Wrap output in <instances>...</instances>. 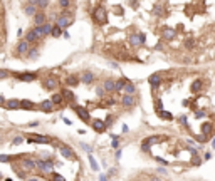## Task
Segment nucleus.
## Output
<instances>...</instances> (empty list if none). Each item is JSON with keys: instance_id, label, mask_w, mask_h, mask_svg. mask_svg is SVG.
<instances>
[{"instance_id": "nucleus-1", "label": "nucleus", "mask_w": 215, "mask_h": 181, "mask_svg": "<svg viewBox=\"0 0 215 181\" xmlns=\"http://www.w3.org/2000/svg\"><path fill=\"white\" fill-rule=\"evenodd\" d=\"M106 17H108V14H106L104 7H98V9L93 12V20H94L96 24H99V25L106 22Z\"/></svg>"}, {"instance_id": "nucleus-2", "label": "nucleus", "mask_w": 215, "mask_h": 181, "mask_svg": "<svg viewBox=\"0 0 215 181\" xmlns=\"http://www.w3.org/2000/svg\"><path fill=\"white\" fill-rule=\"evenodd\" d=\"M56 24L61 25L62 29H67V27L72 24V15L67 14V12H64V14H61V15L57 17V22H56Z\"/></svg>"}, {"instance_id": "nucleus-3", "label": "nucleus", "mask_w": 215, "mask_h": 181, "mask_svg": "<svg viewBox=\"0 0 215 181\" xmlns=\"http://www.w3.org/2000/svg\"><path fill=\"white\" fill-rule=\"evenodd\" d=\"M37 168L44 173H51L54 169V161L52 159H39L37 161Z\"/></svg>"}, {"instance_id": "nucleus-4", "label": "nucleus", "mask_w": 215, "mask_h": 181, "mask_svg": "<svg viewBox=\"0 0 215 181\" xmlns=\"http://www.w3.org/2000/svg\"><path fill=\"white\" fill-rule=\"evenodd\" d=\"M27 141H29V143H42V144H51V143H52V138H49V136L30 134V136H27Z\"/></svg>"}, {"instance_id": "nucleus-5", "label": "nucleus", "mask_w": 215, "mask_h": 181, "mask_svg": "<svg viewBox=\"0 0 215 181\" xmlns=\"http://www.w3.org/2000/svg\"><path fill=\"white\" fill-rule=\"evenodd\" d=\"M163 139H166V136H151V138H146L143 141V151H148L151 144H156V143H160Z\"/></svg>"}, {"instance_id": "nucleus-6", "label": "nucleus", "mask_w": 215, "mask_h": 181, "mask_svg": "<svg viewBox=\"0 0 215 181\" xmlns=\"http://www.w3.org/2000/svg\"><path fill=\"white\" fill-rule=\"evenodd\" d=\"M72 109L76 111V114L79 116V119H83L84 123H89L91 116H89V111H88V109L81 107V106H76V104H72Z\"/></svg>"}, {"instance_id": "nucleus-7", "label": "nucleus", "mask_w": 215, "mask_h": 181, "mask_svg": "<svg viewBox=\"0 0 215 181\" xmlns=\"http://www.w3.org/2000/svg\"><path fill=\"white\" fill-rule=\"evenodd\" d=\"M30 50V42H27V40H22L17 44V49L15 52L19 54V56H24V54H27V52Z\"/></svg>"}, {"instance_id": "nucleus-8", "label": "nucleus", "mask_w": 215, "mask_h": 181, "mask_svg": "<svg viewBox=\"0 0 215 181\" xmlns=\"http://www.w3.org/2000/svg\"><path fill=\"white\" fill-rule=\"evenodd\" d=\"M121 106L123 107H133L135 106V96L133 94H125L121 97Z\"/></svg>"}, {"instance_id": "nucleus-9", "label": "nucleus", "mask_w": 215, "mask_h": 181, "mask_svg": "<svg viewBox=\"0 0 215 181\" xmlns=\"http://www.w3.org/2000/svg\"><path fill=\"white\" fill-rule=\"evenodd\" d=\"M54 106H56V104H54L51 99H46V101H42V102L39 104L41 111H44V112H52V111H54Z\"/></svg>"}, {"instance_id": "nucleus-10", "label": "nucleus", "mask_w": 215, "mask_h": 181, "mask_svg": "<svg viewBox=\"0 0 215 181\" xmlns=\"http://www.w3.org/2000/svg\"><path fill=\"white\" fill-rule=\"evenodd\" d=\"M46 22H47V17H46L44 10H39L35 15H34V24H35V25H44Z\"/></svg>"}, {"instance_id": "nucleus-11", "label": "nucleus", "mask_w": 215, "mask_h": 181, "mask_svg": "<svg viewBox=\"0 0 215 181\" xmlns=\"http://www.w3.org/2000/svg\"><path fill=\"white\" fill-rule=\"evenodd\" d=\"M148 84H151L153 89L160 87V84H161V76H160V74H151V76L148 77Z\"/></svg>"}, {"instance_id": "nucleus-12", "label": "nucleus", "mask_w": 215, "mask_h": 181, "mask_svg": "<svg viewBox=\"0 0 215 181\" xmlns=\"http://www.w3.org/2000/svg\"><path fill=\"white\" fill-rule=\"evenodd\" d=\"M19 81H24V82H32V81H35L37 79V74H29V72H24V74H17L15 76Z\"/></svg>"}, {"instance_id": "nucleus-13", "label": "nucleus", "mask_w": 215, "mask_h": 181, "mask_svg": "<svg viewBox=\"0 0 215 181\" xmlns=\"http://www.w3.org/2000/svg\"><path fill=\"white\" fill-rule=\"evenodd\" d=\"M91 126H93V129H94L96 133H103V131H104L106 128H108V126H106V123H103L101 119H94Z\"/></svg>"}, {"instance_id": "nucleus-14", "label": "nucleus", "mask_w": 215, "mask_h": 181, "mask_svg": "<svg viewBox=\"0 0 215 181\" xmlns=\"http://www.w3.org/2000/svg\"><path fill=\"white\" fill-rule=\"evenodd\" d=\"M22 166H24V169H32V168H35V166H37V161L30 159V158H25V156H22Z\"/></svg>"}, {"instance_id": "nucleus-15", "label": "nucleus", "mask_w": 215, "mask_h": 181, "mask_svg": "<svg viewBox=\"0 0 215 181\" xmlns=\"http://www.w3.org/2000/svg\"><path fill=\"white\" fill-rule=\"evenodd\" d=\"M4 107L10 109V111H17V109H20V101H19V99H10V101H7L5 102Z\"/></svg>"}, {"instance_id": "nucleus-16", "label": "nucleus", "mask_w": 215, "mask_h": 181, "mask_svg": "<svg viewBox=\"0 0 215 181\" xmlns=\"http://www.w3.org/2000/svg\"><path fill=\"white\" fill-rule=\"evenodd\" d=\"M175 35H177V32L173 30V29H163L161 30V37L165 39V40H172V39H175Z\"/></svg>"}, {"instance_id": "nucleus-17", "label": "nucleus", "mask_w": 215, "mask_h": 181, "mask_svg": "<svg viewBox=\"0 0 215 181\" xmlns=\"http://www.w3.org/2000/svg\"><path fill=\"white\" fill-rule=\"evenodd\" d=\"M130 42H131L133 45H141V44H145V34H135L130 39Z\"/></svg>"}, {"instance_id": "nucleus-18", "label": "nucleus", "mask_w": 215, "mask_h": 181, "mask_svg": "<svg viewBox=\"0 0 215 181\" xmlns=\"http://www.w3.org/2000/svg\"><path fill=\"white\" fill-rule=\"evenodd\" d=\"M93 81H94V74L91 72V71L83 72V76H81V82H83V84H91Z\"/></svg>"}, {"instance_id": "nucleus-19", "label": "nucleus", "mask_w": 215, "mask_h": 181, "mask_svg": "<svg viewBox=\"0 0 215 181\" xmlns=\"http://www.w3.org/2000/svg\"><path fill=\"white\" fill-rule=\"evenodd\" d=\"M57 86H59V81L56 77H49L47 81H46V84H44V87L49 89V91H54Z\"/></svg>"}, {"instance_id": "nucleus-20", "label": "nucleus", "mask_w": 215, "mask_h": 181, "mask_svg": "<svg viewBox=\"0 0 215 181\" xmlns=\"http://www.w3.org/2000/svg\"><path fill=\"white\" fill-rule=\"evenodd\" d=\"M25 40H27V42H30V44H34V42H39L41 39H39V35L35 34V30L32 29V30H27V34H25Z\"/></svg>"}, {"instance_id": "nucleus-21", "label": "nucleus", "mask_w": 215, "mask_h": 181, "mask_svg": "<svg viewBox=\"0 0 215 181\" xmlns=\"http://www.w3.org/2000/svg\"><path fill=\"white\" fill-rule=\"evenodd\" d=\"M103 87L106 89V92H113V91H116V81H113V79H106L104 84H103Z\"/></svg>"}, {"instance_id": "nucleus-22", "label": "nucleus", "mask_w": 215, "mask_h": 181, "mask_svg": "<svg viewBox=\"0 0 215 181\" xmlns=\"http://www.w3.org/2000/svg\"><path fill=\"white\" fill-rule=\"evenodd\" d=\"M61 154H62L64 158H67V159H74V153L69 146H62V148H61Z\"/></svg>"}, {"instance_id": "nucleus-23", "label": "nucleus", "mask_w": 215, "mask_h": 181, "mask_svg": "<svg viewBox=\"0 0 215 181\" xmlns=\"http://www.w3.org/2000/svg\"><path fill=\"white\" fill-rule=\"evenodd\" d=\"M35 107V104L32 102V101H27V99H22L20 101V109L22 111H30V109Z\"/></svg>"}, {"instance_id": "nucleus-24", "label": "nucleus", "mask_w": 215, "mask_h": 181, "mask_svg": "<svg viewBox=\"0 0 215 181\" xmlns=\"http://www.w3.org/2000/svg\"><path fill=\"white\" fill-rule=\"evenodd\" d=\"M200 131L203 133V134H212V131H214V124L212 123H203V124L200 126Z\"/></svg>"}, {"instance_id": "nucleus-25", "label": "nucleus", "mask_w": 215, "mask_h": 181, "mask_svg": "<svg viewBox=\"0 0 215 181\" xmlns=\"http://www.w3.org/2000/svg\"><path fill=\"white\" fill-rule=\"evenodd\" d=\"M79 82H81V79H79L77 76H67V79H66V84H67L69 87H74V86H77Z\"/></svg>"}, {"instance_id": "nucleus-26", "label": "nucleus", "mask_w": 215, "mask_h": 181, "mask_svg": "<svg viewBox=\"0 0 215 181\" xmlns=\"http://www.w3.org/2000/svg\"><path fill=\"white\" fill-rule=\"evenodd\" d=\"M37 9H39V7H35V5H30V4H27V7H25V9H24V12H25L27 15H35L37 12H39V10H37Z\"/></svg>"}, {"instance_id": "nucleus-27", "label": "nucleus", "mask_w": 215, "mask_h": 181, "mask_svg": "<svg viewBox=\"0 0 215 181\" xmlns=\"http://www.w3.org/2000/svg\"><path fill=\"white\" fill-rule=\"evenodd\" d=\"M126 84H128V81H126V79H118V81H116V91H118V92H121V91L126 87Z\"/></svg>"}, {"instance_id": "nucleus-28", "label": "nucleus", "mask_w": 215, "mask_h": 181, "mask_svg": "<svg viewBox=\"0 0 215 181\" xmlns=\"http://www.w3.org/2000/svg\"><path fill=\"white\" fill-rule=\"evenodd\" d=\"M52 29H54V25H52V24H49V22H46V24L42 25L44 35H51V34H52Z\"/></svg>"}, {"instance_id": "nucleus-29", "label": "nucleus", "mask_w": 215, "mask_h": 181, "mask_svg": "<svg viewBox=\"0 0 215 181\" xmlns=\"http://www.w3.org/2000/svg\"><path fill=\"white\" fill-rule=\"evenodd\" d=\"M64 34V29L61 25H57V24H56V25H54V29H52V34H51V35L52 37H59V35H62Z\"/></svg>"}, {"instance_id": "nucleus-30", "label": "nucleus", "mask_w": 215, "mask_h": 181, "mask_svg": "<svg viewBox=\"0 0 215 181\" xmlns=\"http://www.w3.org/2000/svg\"><path fill=\"white\" fill-rule=\"evenodd\" d=\"M37 56H39V49H37V47H34V49H30V50L27 52V57H29V59H32V61H34V59H37Z\"/></svg>"}, {"instance_id": "nucleus-31", "label": "nucleus", "mask_w": 215, "mask_h": 181, "mask_svg": "<svg viewBox=\"0 0 215 181\" xmlns=\"http://www.w3.org/2000/svg\"><path fill=\"white\" fill-rule=\"evenodd\" d=\"M51 101H52L54 104H62V101H64V94H54Z\"/></svg>"}, {"instance_id": "nucleus-32", "label": "nucleus", "mask_w": 215, "mask_h": 181, "mask_svg": "<svg viewBox=\"0 0 215 181\" xmlns=\"http://www.w3.org/2000/svg\"><path fill=\"white\" fill-rule=\"evenodd\" d=\"M62 94H64V99H66V101H69V102H74V99H76V97H74V94L71 92V91H67V89H66Z\"/></svg>"}, {"instance_id": "nucleus-33", "label": "nucleus", "mask_w": 215, "mask_h": 181, "mask_svg": "<svg viewBox=\"0 0 215 181\" xmlns=\"http://www.w3.org/2000/svg\"><path fill=\"white\" fill-rule=\"evenodd\" d=\"M200 87H202V81H195V82L192 84V87H190V89H192V92H198Z\"/></svg>"}, {"instance_id": "nucleus-34", "label": "nucleus", "mask_w": 215, "mask_h": 181, "mask_svg": "<svg viewBox=\"0 0 215 181\" xmlns=\"http://www.w3.org/2000/svg\"><path fill=\"white\" fill-rule=\"evenodd\" d=\"M89 163H91V168H93L94 171H99V166H98V163H96V159L93 158V154H91V153H89Z\"/></svg>"}, {"instance_id": "nucleus-35", "label": "nucleus", "mask_w": 215, "mask_h": 181, "mask_svg": "<svg viewBox=\"0 0 215 181\" xmlns=\"http://www.w3.org/2000/svg\"><path fill=\"white\" fill-rule=\"evenodd\" d=\"M125 91H126V92H128V94H133V92H136V86H133L131 82H128V84H126V87H125Z\"/></svg>"}, {"instance_id": "nucleus-36", "label": "nucleus", "mask_w": 215, "mask_h": 181, "mask_svg": "<svg viewBox=\"0 0 215 181\" xmlns=\"http://www.w3.org/2000/svg\"><path fill=\"white\" fill-rule=\"evenodd\" d=\"M47 5H49V0H39V4H37L39 10H44V9H47Z\"/></svg>"}, {"instance_id": "nucleus-37", "label": "nucleus", "mask_w": 215, "mask_h": 181, "mask_svg": "<svg viewBox=\"0 0 215 181\" xmlns=\"http://www.w3.org/2000/svg\"><path fill=\"white\" fill-rule=\"evenodd\" d=\"M158 116H160V118H163V119H168V121H170V119H173V116H172V114H170V112H165V111H160V112H158Z\"/></svg>"}, {"instance_id": "nucleus-38", "label": "nucleus", "mask_w": 215, "mask_h": 181, "mask_svg": "<svg viewBox=\"0 0 215 181\" xmlns=\"http://www.w3.org/2000/svg\"><path fill=\"white\" fill-rule=\"evenodd\" d=\"M59 5L62 7V9H67L71 5V0H59Z\"/></svg>"}, {"instance_id": "nucleus-39", "label": "nucleus", "mask_w": 215, "mask_h": 181, "mask_svg": "<svg viewBox=\"0 0 215 181\" xmlns=\"http://www.w3.org/2000/svg\"><path fill=\"white\" fill-rule=\"evenodd\" d=\"M197 141H198V143H207V134L202 133L200 136H197Z\"/></svg>"}, {"instance_id": "nucleus-40", "label": "nucleus", "mask_w": 215, "mask_h": 181, "mask_svg": "<svg viewBox=\"0 0 215 181\" xmlns=\"http://www.w3.org/2000/svg\"><path fill=\"white\" fill-rule=\"evenodd\" d=\"M52 181H66V180H64V178H62L61 175H57V173H54V175H52Z\"/></svg>"}, {"instance_id": "nucleus-41", "label": "nucleus", "mask_w": 215, "mask_h": 181, "mask_svg": "<svg viewBox=\"0 0 215 181\" xmlns=\"http://www.w3.org/2000/svg\"><path fill=\"white\" fill-rule=\"evenodd\" d=\"M81 148H83L84 151H88V153H91V151H93V148H91L89 144H86V143H81Z\"/></svg>"}, {"instance_id": "nucleus-42", "label": "nucleus", "mask_w": 215, "mask_h": 181, "mask_svg": "<svg viewBox=\"0 0 215 181\" xmlns=\"http://www.w3.org/2000/svg\"><path fill=\"white\" fill-rule=\"evenodd\" d=\"M22 143H24V139H22V138H20V136H17V138H15V139H14V144H15V146H19V144H22Z\"/></svg>"}, {"instance_id": "nucleus-43", "label": "nucleus", "mask_w": 215, "mask_h": 181, "mask_svg": "<svg viewBox=\"0 0 215 181\" xmlns=\"http://www.w3.org/2000/svg\"><path fill=\"white\" fill-rule=\"evenodd\" d=\"M185 47H188V49H193V40H192V39H188V40L185 42Z\"/></svg>"}, {"instance_id": "nucleus-44", "label": "nucleus", "mask_w": 215, "mask_h": 181, "mask_svg": "<svg viewBox=\"0 0 215 181\" xmlns=\"http://www.w3.org/2000/svg\"><path fill=\"white\" fill-rule=\"evenodd\" d=\"M104 91H106L104 87H98V89H96V92H98V96H99V97H101V96H104Z\"/></svg>"}, {"instance_id": "nucleus-45", "label": "nucleus", "mask_w": 215, "mask_h": 181, "mask_svg": "<svg viewBox=\"0 0 215 181\" xmlns=\"http://www.w3.org/2000/svg\"><path fill=\"white\" fill-rule=\"evenodd\" d=\"M113 119H114L113 116H108V118H106V121H104V123H106V126H108V128L111 126V123H113Z\"/></svg>"}, {"instance_id": "nucleus-46", "label": "nucleus", "mask_w": 215, "mask_h": 181, "mask_svg": "<svg viewBox=\"0 0 215 181\" xmlns=\"http://www.w3.org/2000/svg\"><path fill=\"white\" fill-rule=\"evenodd\" d=\"M192 163H193L195 166H198V164H202V159H200V158H197V156H195V158H193V161H192Z\"/></svg>"}, {"instance_id": "nucleus-47", "label": "nucleus", "mask_w": 215, "mask_h": 181, "mask_svg": "<svg viewBox=\"0 0 215 181\" xmlns=\"http://www.w3.org/2000/svg\"><path fill=\"white\" fill-rule=\"evenodd\" d=\"M156 111L160 112V111H163V104H161V101H156Z\"/></svg>"}, {"instance_id": "nucleus-48", "label": "nucleus", "mask_w": 215, "mask_h": 181, "mask_svg": "<svg viewBox=\"0 0 215 181\" xmlns=\"http://www.w3.org/2000/svg\"><path fill=\"white\" fill-rule=\"evenodd\" d=\"M9 159H10V158H9L7 154H2V156H0V161H2V163H7Z\"/></svg>"}, {"instance_id": "nucleus-49", "label": "nucleus", "mask_w": 215, "mask_h": 181, "mask_svg": "<svg viewBox=\"0 0 215 181\" xmlns=\"http://www.w3.org/2000/svg\"><path fill=\"white\" fill-rule=\"evenodd\" d=\"M9 77V72H7V71H2V72H0V79H7Z\"/></svg>"}, {"instance_id": "nucleus-50", "label": "nucleus", "mask_w": 215, "mask_h": 181, "mask_svg": "<svg viewBox=\"0 0 215 181\" xmlns=\"http://www.w3.org/2000/svg\"><path fill=\"white\" fill-rule=\"evenodd\" d=\"M205 116V111H198V112H195V118H203Z\"/></svg>"}, {"instance_id": "nucleus-51", "label": "nucleus", "mask_w": 215, "mask_h": 181, "mask_svg": "<svg viewBox=\"0 0 215 181\" xmlns=\"http://www.w3.org/2000/svg\"><path fill=\"white\" fill-rule=\"evenodd\" d=\"M180 123L183 126H187V116H182V118H180Z\"/></svg>"}, {"instance_id": "nucleus-52", "label": "nucleus", "mask_w": 215, "mask_h": 181, "mask_svg": "<svg viewBox=\"0 0 215 181\" xmlns=\"http://www.w3.org/2000/svg\"><path fill=\"white\" fill-rule=\"evenodd\" d=\"M118 144H119V141H118V139H113V148H118Z\"/></svg>"}, {"instance_id": "nucleus-53", "label": "nucleus", "mask_w": 215, "mask_h": 181, "mask_svg": "<svg viewBox=\"0 0 215 181\" xmlns=\"http://www.w3.org/2000/svg\"><path fill=\"white\" fill-rule=\"evenodd\" d=\"M158 173H160V175H166V169H161V168H158Z\"/></svg>"}, {"instance_id": "nucleus-54", "label": "nucleus", "mask_w": 215, "mask_h": 181, "mask_svg": "<svg viewBox=\"0 0 215 181\" xmlns=\"http://www.w3.org/2000/svg\"><path fill=\"white\" fill-rule=\"evenodd\" d=\"M29 126H30V128H35V126H39V123H37V121H34V123H30Z\"/></svg>"}, {"instance_id": "nucleus-55", "label": "nucleus", "mask_w": 215, "mask_h": 181, "mask_svg": "<svg viewBox=\"0 0 215 181\" xmlns=\"http://www.w3.org/2000/svg\"><path fill=\"white\" fill-rule=\"evenodd\" d=\"M106 178H108V176H104V175H101V176H99V181H106Z\"/></svg>"}, {"instance_id": "nucleus-56", "label": "nucleus", "mask_w": 215, "mask_h": 181, "mask_svg": "<svg viewBox=\"0 0 215 181\" xmlns=\"http://www.w3.org/2000/svg\"><path fill=\"white\" fill-rule=\"evenodd\" d=\"M151 181H161V178H151Z\"/></svg>"}, {"instance_id": "nucleus-57", "label": "nucleus", "mask_w": 215, "mask_h": 181, "mask_svg": "<svg viewBox=\"0 0 215 181\" xmlns=\"http://www.w3.org/2000/svg\"><path fill=\"white\" fill-rule=\"evenodd\" d=\"M27 181H37V180H35V178H29Z\"/></svg>"}, {"instance_id": "nucleus-58", "label": "nucleus", "mask_w": 215, "mask_h": 181, "mask_svg": "<svg viewBox=\"0 0 215 181\" xmlns=\"http://www.w3.org/2000/svg\"><path fill=\"white\" fill-rule=\"evenodd\" d=\"M212 146H214V149H215V139H212Z\"/></svg>"}]
</instances>
